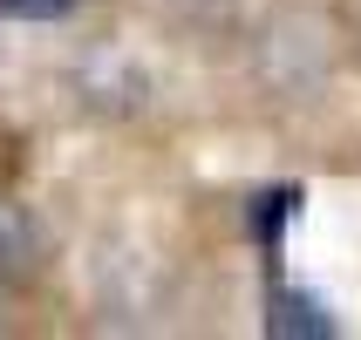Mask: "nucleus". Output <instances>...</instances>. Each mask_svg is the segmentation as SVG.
<instances>
[{"instance_id":"f257e3e1","label":"nucleus","mask_w":361,"mask_h":340,"mask_svg":"<svg viewBox=\"0 0 361 340\" xmlns=\"http://www.w3.org/2000/svg\"><path fill=\"white\" fill-rule=\"evenodd\" d=\"M266 334H280V340H334L341 320H334L314 293H300V286H273V293H266Z\"/></svg>"},{"instance_id":"7ed1b4c3","label":"nucleus","mask_w":361,"mask_h":340,"mask_svg":"<svg viewBox=\"0 0 361 340\" xmlns=\"http://www.w3.org/2000/svg\"><path fill=\"white\" fill-rule=\"evenodd\" d=\"M293 211H300V191H266L259 211H252L259 239H266V245H280V232H286V218H293Z\"/></svg>"},{"instance_id":"f03ea898","label":"nucleus","mask_w":361,"mask_h":340,"mask_svg":"<svg viewBox=\"0 0 361 340\" xmlns=\"http://www.w3.org/2000/svg\"><path fill=\"white\" fill-rule=\"evenodd\" d=\"M27 259H35V225L14 204H0V265H27Z\"/></svg>"},{"instance_id":"20e7f679","label":"nucleus","mask_w":361,"mask_h":340,"mask_svg":"<svg viewBox=\"0 0 361 340\" xmlns=\"http://www.w3.org/2000/svg\"><path fill=\"white\" fill-rule=\"evenodd\" d=\"M75 7V0H0V14H14V20H61Z\"/></svg>"}]
</instances>
